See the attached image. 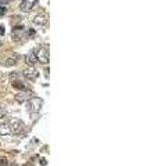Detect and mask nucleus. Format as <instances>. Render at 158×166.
<instances>
[{
	"label": "nucleus",
	"instance_id": "obj_1",
	"mask_svg": "<svg viewBox=\"0 0 158 166\" xmlns=\"http://www.w3.org/2000/svg\"><path fill=\"white\" fill-rule=\"evenodd\" d=\"M42 105H43V100L39 97H31L29 100L27 101V108L31 114H38L40 112Z\"/></svg>",
	"mask_w": 158,
	"mask_h": 166
},
{
	"label": "nucleus",
	"instance_id": "obj_2",
	"mask_svg": "<svg viewBox=\"0 0 158 166\" xmlns=\"http://www.w3.org/2000/svg\"><path fill=\"white\" fill-rule=\"evenodd\" d=\"M8 126H10V130L11 133H14V134H20L25 130V124L22 120L17 119V118H13L10 119V122H8Z\"/></svg>",
	"mask_w": 158,
	"mask_h": 166
},
{
	"label": "nucleus",
	"instance_id": "obj_3",
	"mask_svg": "<svg viewBox=\"0 0 158 166\" xmlns=\"http://www.w3.org/2000/svg\"><path fill=\"white\" fill-rule=\"evenodd\" d=\"M35 53H36V58L38 61L42 62V64H49V60H50V53H49V49H46V47H42L36 51L35 50Z\"/></svg>",
	"mask_w": 158,
	"mask_h": 166
},
{
	"label": "nucleus",
	"instance_id": "obj_4",
	"mask_svg": "<svg viewBox=\"0 0 158 166\" xmlns=\"http://www.w3.org/2000/svg\"><path fill=\"white\" fill-rule=\"evenodd\" d=\"M11 86L14 89H17V90H20V91H27V93H31L29 87H28V86L24 83V81H22V79H20V78L11 79Z\"/></svg>",
	"mask_w": 158,
	"mask_h": 166
},
{
	"label": "nucleus",
	"instance_id": "obj_5",
	"mask_svg": "<svg viewBox=\"0 0 158 166\" xmlns=\"http://www.w3.org/2000/svg\"><path fill=\"white\" fill-rule=\"evenodd\" d=\"M36 4H38V0H22L20 4V10L28 12V11L33 10Z\"/></svg>",
	"mask_w": 158,
	"mask_h": 166
},
{
	"label": "nucleus",
	"instance_id": "obj_6",
	"mask_svg": "<svg viewBox=\"0 0 158 166\" xmlns=\"http://www.w3.org/2000/svg\"><path fill=\"white\" fill-rule=\"evenodd\" d=\"M25 33H27V29H25L24 27H14L13 28V40H21L22 37L25 36Z\"/></svg>",
	"mask_w": 158,
	"mask_h": 166
},
{
	"label": "nucleus",
	"instance_id": "obj_7",
	"mask_svg": "<svg viewBox=\"0 0 158 166\" xmlns=\"http://www.w3.org/2000/svg\"><path fill=\"white\" fill-rule=\"evenodd\" d=\"M33 24L39 28H44L47 25V15L44 14V12H40L39 15H36V17L33 18Z\"/></svg>",
	"mask_w": 158,
	"mask_h": 166
},
{
	"label": "nucleus",
	"instance_id": "obj_8",
	"mask_svg": "<svg viewBox=\"0 0 158 166\" xmlns=\"http://www.w3.org/2000/svg\"><path fill=\"white\" fill-rule=\"evenodd\" d=\"M17 60H18L17 56H10V57H3V58L0 60V62H2V65H4V66H13L18 62Z\"/></svg>",
	"mask_w": 158,
	"mask_h": 166
},
{
	"label": "nucleus",
	"instance_id": "obj_9",
	"mask_svg": "<svg viewBox=\"0 0 158 166\" xmlns=\"http://www.w3.org/2000/svg\"><path fill=\"white\" fill-rule=\"evenodd\" d=\"M25 62H27V65H29V66H36L38 58H36V53H35V50H32L29 54H27V57H25Z\"/></svg>",
	"mask_w": 158,
	"mask_h": 166
},
{
	"label": "nucleus",
	"instance_id": "obj_10",
	"mask_svg": "<svg viewBox=\"0 0 158 166\" xmlns=\"http://www.w3.org/2000/svg\"><path fill=\"white\" fill-rule=\"evenodd\" d=\"M32 97L31 94H27V91H21V93H18V94H15L14 95V98H15V101H17V103H27L28 100H29V98Z\"/></svg>",
	"mask_w": 158,
	"mask_h": 166
},
{
	"label": "nucleus",
	"instance_id": "obj_11",
	"mask_svg": "<svg viewBox=\"0 0 158 166\" xmlns=\"http://www.w3.org/2000/svg\"><path fill=\"white\" fill-rule=\"evenodd\" d=\"M11 130H10V126H8L7 122H2L0 123V134L2 136H7L10 134Z\"/></svg>",
	"mask_w": 158,
	"mask_h": 166
},
{
	"label": "nucleus",
	"instance_id": "obj_12",
	"mask_svg": "<svg viewBox=\"0 0 158 166\" xmlns=\"http://www.w3.org/2000/svg\"><path fill=\"white\" fill-rule=\"evenodd\" d=\"M22 75H24L27 79H29V81H36V78H38V72L33 71V69H29V71L22 72Z\"/></svg>",
	"mask_w": 158,
	"mask_h": 166
},
{
	"label": "nucleus",
	"instance_id": "obj_13",
	"mask_svg": "<svg viewBox=\"0 0 158 166\" xmlns=\"http://www.w3.org/2000/svg\"><path fill=\"white\" fill-rule=\"evenodd\" d=\"M4 115H6V108H4V105L0 104V118H3Z\"/></svg>",
	"mask_w": 158,
	"mask_h": 166
},
{
	"label": "nucleus",
	"instance_id": "obj_14",
	"mask_svg": "<svg viewBox=\"0 0 158 166\" xmlns=\"http://www.w3.org/2000/svg\"><path fill=\"white\" fill-rule=\"evenodd\" d=\"M0 166H8V161L6 158H0Z\"/></svg>",
	"mask_w": 158,
	"mask_h": 166
},
{
	"label": "nucleus",
	"instance_id": "obj_15",
	"mask_svg": "<svg viewBox=\"0 0 158 166\" xmlns=\"http://www.w3.org/2000/svg\"><path fill=\"white\" fill-rule=\"evenodd\" d=\"M6 14V7H3V6H0V17H3V15Z\"/></svg>",
	"mask_w": 158,
	"mask_h": 166
},
{
	"label": "nucleus",
	"instance_id": "obj_16",
	"mask_svg": "<svg viewBox=\"0 0 158 166\" xmlns=\"http://www.w3.org/2000/svg\"><path fill=\"white\" fill-rule=\"evenodd\" d=\"M10 2H11V0H0V3H2L3 6H4V4H8Z\"/></svg>",
	"mask_w": 158,
	"mask_h": 166
},
{
	"label": "nucleus",
	"instance_id": "obj_17",
	"mask_svg": "<svg viewBox=\"0 0 158 166\" xmlns=\"http://www.w3.org/2000/svg\"><path fill=\"white\" fill-rule=\"evenodd\" d=\"M0 35H4V27L0 25Z\"/></svg>",
	"mask_w": 158,
	"mask_h": 166
},
{
	"label": "nucleus",
	"instance_id": "obj_18",
	"mask_svg": "<svg viewBox=\"0 0 158 166\" xmlns=\"http://www.w3.org/2000/svg\"><path fill=\"white\" fill-rule=\"evenodd\" d=\"M2 44H3V39H0V46H2Z\"/></svg>",
	"mask_w": 158,
	"mask_h": 166
},
{
	"label": "nucleus",
	"instance_id": "obj_19",
	"mask_svg": "<svg viewBox=\"0 0 158 166\" xmlns=\"http://www.w3.org/2000/svg\"><path fill=\"white\" fill-rule=\"evenodd\" d=\"M10 166H17V165H10Z\"/></svg>",
	"mask_w": 158,
	"mask_h": 166
}]
</instances>
